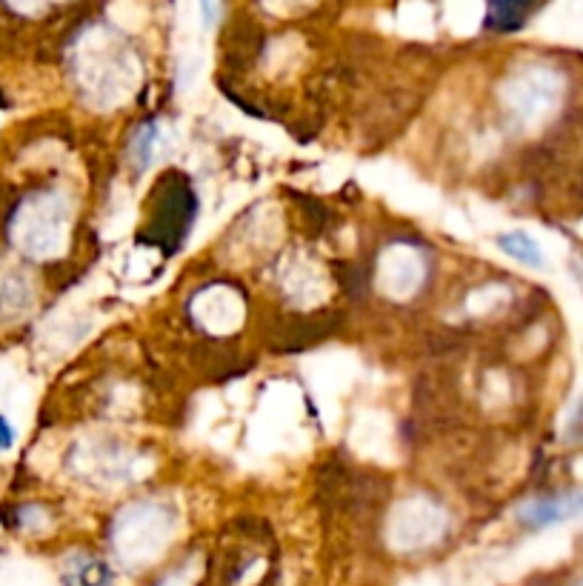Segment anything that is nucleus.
Listing matches in <instances>:
<instances>
[{
	"mask_svg": "<svg viewBox=\"0 0 583 586\" xmlns=\"http://www.w3.org/2000/svg\"><path fill=\"white\" fill-rule=\"evenodd\" d=\"M529 3L532 0H492L490 18L495 26L506 29V26H518V21L527 14Z\"/></svg>",
	"mask_w": 583,
	"mask_h": 586,
	"instance_id": "4",
	"label": "nucleus"
},
{
	"mask_svg": "<svg viewBox=\"0 0 583 586\" xmlns=\"http://www.w3.org/2000/svg\"><path fill=\"white\" fill-rule=\"evenodd\" d=\"M198 3H200V12H204V21L212 26V23L218 21V3H221V0H198Z\"/></svg>",
	"mask_w": 583,
	"mask_h": 586,
	"instance_id": "7",
	"label": "nucleus"
},
{
	"mask_svg": "<svg viewBox=\"0 0 583 586\" xmlns=\"http://www.w3.org/2000/svg\"><path fill=\"white\" fill-rule=\"evenodd\" d=\"M157 137H161V135H157L155 126L143 129L141 135L135 137V157H138V164H141V166L150 164L152 152H155V146H157Z\"/></svg>",
	"mask_w": 583,
	"mask_h": 586,
	"instance_id": "5",
	"label": "nucleus"
},
{
	"mask_svg": "<svg viewBox=\"0 0 583 586\" xmlns=\"http://www.w3.org/2000/svg\"><path fill=\"white\" fill-rule=\"evenodd\" d=\"M583 512V495H570V498H538L520 509L518 518L527 527H552V523L566 521L570 515Z\"/></svg>",
	"mask_w": 583,
	"mask_h": 586,
	"instance_id": "1",
	"label": "nucleus"
},
{
	"mask_svg": "<svg viewBox=\"0 0 583 586\" xmlns=\"http://www.w3.org/2000/svg\"><path fill=\"white\" fill-rule=\"evenodd\" d=\"M498 246L501 252H506L513 261H518V264L524 266H532V269H541V266L547 264L543 250L527 232H504V235H498Z\"/></svg>",
	"mask_w": 583,
	"mask_h": 586,
	"instance_id": "2",
	"label": "nucleus"
},
{
	"mask_svg": "<svg viewBox=\"0 0 583 586\" xmlns=\"http://www.w3.org/2000/svg\"><path fill=\"white\" fill-rule=\"evenodd\" d=\"M12 443H14L12 423L7 421V414H0V452L12 450Z\"/></svg>",
	"mask_w": 583,
	"mask_h": 586,
	"instance_id": "6",
	"label": "nucleus"
},
{
	"mask_svg": "<svg viewBox=\"0 0 583 586\" xmlns=\"http://www.w3.org/2000/svg\"><path fill=\"white\" fill-rule=\"evenodd\" d=\"M69 586H112V570L103 561H92L86 557L80 564L72 566V572L66 575Z\"/></svg>",
	"mask_w": 583,
	"mask_h": 586,
	"instance_id": "3",
	"label": "nucleus"
}]
</instances>
